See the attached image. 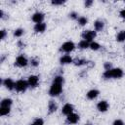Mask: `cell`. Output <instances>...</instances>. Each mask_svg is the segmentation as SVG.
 <instances>
[{"mask_svg":"<svg viewBox=\"0 0 125 125\" xmlns=\"http://www.w3.org/2000/svg\"><path fill=\"white\" fill-rule=\"evenodd\" d=\"M62 84H63V77L62 75L55 76L53 83L49 89V95L51 97H58L62 92Z\"/></svg>","mask_w":125,"mask_h":125,"instance_id":"1","label":"cell"},{"mask_svg":"<svg viewBox=\"0 0 125 125\" xmlns=\"http://www.w3.org/2000/svg\"><path fill=\"white\" fill-rule=\"evenodd\" d=\"M103 76L104 78L105 79H110V78H114V79H117V78H121L123 76V70L119 67H116V68H110L108 70H105L104 73H103Z\"/></svg>","mask_w":125,"mask_h":125,"instance_id":"2","label":"cell"},{"mask_svg":"<svg viewBox=\"0 0 125 125\" xmlns=\"http://www.w3.org/2000/svg\"><path fill=\"white\" fill-rule=\"evenodd\" d=\"M27 87H28V83H27V81H25L23 79H19L15 83V89L19 93L25 92V90L27 89Z\"/></svg>","mask_w":125,"mask_h":125,"instance_id":"3","label":"cell"},{"mask_svg":"<svg viewBox=\"0 0 125 125\" xmlns=\"http://www.w3.org/2000/svg\"><path fill=\"white\" fill-rule=\"evenodd\" d=\"M81 36H82V38L84 40H86L89 43H91V42L94 41V39L96 37V31H94V30H84L82 32Z\"/></svg>","mask_w":125,"mask_h":125,"instance_id":"4","label":"cell"},{"mask_svg":"<svg viewBox=\"0 0 125 125\" xmlns=\"http://www.w3.org/2000/svg\"><path fill=\"white\" fill-rule=\"evenodd\" d=\"M74 48H75V44L72 41H66L61 46V51L64 53H70L74 50Z\"/></svg>","mask_w":125,"mask_h":125,"instance_id":"5","label":"cell"},{"mask_svg":"<svg viewBox=\"0 0 125 125\" xmlns=\"http://www.w3.org/2000/svg\"><path fill=\"white\" fill-rule=\"evenodd\" d=\"M27 63H28V61L23 55L18 56L16 61H15V65H17L19 67H24V66L27 65Z\"/></svg>","mask_w":125,"mask_h":125,"instance_id":"6","label":"cell"},{"mask_svg":"<svg viewBox=\"0 0 125 125\" xmlns=\"http://www.w3.org/2000/svg\"><path fill=\"white\" fill-rule=\"evenodd\" d=\"M27 83H28V86L29 87L35 88L39 84V77L36 76V75H30L27 78Z\"/></svg>","mask_w":125,"mask_h":125,"instance_id":"7","label":"cell"},{"mask_svg":"<svg viewBox=\"0 0 125 125\" xmlns=\"http://www.w3.org/2000/svg\"><path fill=\"white\" fill-rule=\"evenodd\" d=\"M45 18V15L41 12H36L32 15V21L35 22V23H40V22H43V20Z\"/></svg>","mask_w":125,"mask_h":125,"instance_id":"8","label":"cell"},{"mask_svg":"<svg viewBox=\"0 0 125 125\" xmlns=\"http://www.w3.org/2000/svg\"><path fill=\"white\" fill-rule=\"evenodd\" d=\"M108 103L106 101H100L98 104H97V108L99 111L101 112H105L107 109H108Z\"/></svg>","mask_w":125,"mask_h":125,"instance_id":"9","label":"cell"},{"mask_svg":"<svg viewBox=\"0 0 125 125\" xmlns=\"http://www.w3.org/2000/svg\"><path fill=\"white\" fill-rule=\"evenodd\" d=\"M66 121L69 124H76L79 121V115L76 114V113H74V112H72V113H70V114L67 115Z\"/></svg>","mask_w":125,"mask_h":125,"instance_id":"10","label":"cell"},{"mask_svg":"<svg viewBox=\"0 0 125 125\" xmlns=\"http://www.w3.org/2000/svg\"><path fill=\"white\" fill-rule=\"evenodd\" d=\"M2 83H3V86H5V88H7L8 90L15 89V83L16 82H14V80L11 78H6L5 80L2 81Z\"/></svg>","mask_w":125,"mask_h":125,"instance_id":"11","label":"cell"},{"mask_svg":"<svg viewBox=\"0 0 125 125\" xmlns=\"http://www.w3.org/2000/svg\"><path fill=\"white\" fill-rule=\"evenodd\" d=\"M99 94H100V91L99 90H97V89H91L90 91L87 92L86 97L89 100H94V99H96L99 96Z\"/></svg>","mask_w":125,"mask_h":125,"instance_id":"12","label":"cell"},{"mask_svg":"<svg viewBox=\"0 0 125 125\" xmlns=\"http://www.w3.org/2000/svg\"><path fill=\"white\" fill-rule=\"evenodd\" d=\"M62 112L67 116L68 114H70V113L73 112V105L70 104H65L62 106Z\"/></svg>","mask_w":125,"mask_h":125,"instance_id":"13","label":"cell"},{"mask_svg":"<svg viewBox=\"0 0 125 125\" xmlns=\"http://www.w3.org/2000/svg\"><path fill=\"white\" fill-rule=\"evenodd\" d=\"M46 27H47V25L44 22L35 23V25H34V31L37 32V33H42V32H44L46 30Z\"/></svg>","mask_w":125,"mask_h":125,"instance_id":"14","label":"cell"},{"mask_svg":"<svg viewBox=\"0 0 125 125\" xmlns=\"http://www.w3.org/2000/svg\"><path fill=\"white\" fill-rule=\"evenodd\" d=\"M72 62H73L72 61V58L69 55H63L60 59V62L62 64H68V63H71Z\"/></svg>","mask_w":125,"mask_h":125,"instance_id":"15","label":"cell"},{"mask_svg":"<svg viewBox=\"0 0 125 125\" xmlns=\"http://www.w3.org/2000/svg\"><path fill=\"white\" fill-rule=\"evenodd\" d=\"M57 108H58L57 103H56L55 101H53V100L49 101V103H48V110H49V113L55 112V111L57 110Z\"/></svg>","mask_w":125,"mask_h":125,"instance_id":"16","label":"cell"},{"mask_svg":"<svg viewBox=\"0 0 125 125\" xmlns=\"http://www.w3.org/2000/svg\"><path fill=\"white\" fill-rule=\"evenodd\" d=\"M104 23L101 20H98V21H96L94 22V27H95V30L96 31H102L103 28H104Z\"/></svg>","mask_w":125,"mask_h":125,"instance_id":"17","label":"cell"},{"mask_svg":"<svg viewBox=\"0 0 125 125\" xmlns=\"http://www.w3.org/2000/svg\"><path fill=\"white\" fill-rule=\"evenodd\" d=\"M12 104H13V101L10 98H6L1 101V106H4V107H10Z\"/></svg>","mask_w":125,"mask_h":125,"instance_id":"18","label":"cell"},{"mask_svg":"<svg viewBox=\"0 0 125 125\" xmlns=\"http://www.w3.org/2000/svg\"><path fill=\"white\" fill-rule=\"evenodd\" d=\"M89 45H90V43H89L88 41L82 39V40H80L79 43H78V48H79V49H87V48H89Z\"/></svg>","mask_w":125,"mask_h":125,"instance_id":"19","label":"cell"},{"mask_svg":"<svg viewBox=\"0 0 125 125\" xmlns=\"http://www.w3.org/2000/svg\"><path fill=\"white\" fill-rule=\"evenodd\" d=\"M116 40L118 42H123L125 41V30H121L118 32V34L116 35Z\"/></svg>","mask_w":125,"mask_h":125,"instance_id":"20","label":"cell"},{"mask_svg":"<svg viewBox=\"0 0 125 125\" xmlns=\"http://www.w3.org/2000/svg\"><path fill=\"white\" fill-rule=\"evenodd\" d=\"M88 62L85 60V59H77L74 61V64L76 66H81V65H84V64H87Z\"/></svg>","mask_w":125,"mask_h":125,"instance_id":"21","label":"cell"},{"mask_svg":"<svg viewBox=\"0 0 125 125\" xmlns=\"http://www.w3.org/2000/svg\"><path fill=\"white\" fill-rule=\"evenodd\" d=\"M10 107H4V106H1L0 107V115L1 116H5V115H8L10 113Z\"/></svg>","mask_w":125,"mask_h":125,"instance_id":"22","label":"cell"},{"mask_svg":"<svg viewBox=\"0 0 125 125\" xmlns=\"http://www.w3.org/2000/svg\"><path fill=\"white\" fill-rule=\"evenodd\" d=\"M77 21H78V24H79V25L83 26V25H86V24H87L88 20H87V18H85V17H79V18L77 19Z\"/></svg>","mask_w":125,"mask_h":125,"instance_id":"23","label":"cell"},{"mask_svg":"<svg viewBox=\"0 0 125 125\" xmlns=\"http://www.w3.org/2000/svg\"><path fill=\"white\" fill-rule=\"evenodd\" d=\"M89 48H90V49H92V50H94V51H97V50H99V49L101 48V46H100V44H99V43H97V42L93 41V42H91V43H90Z\"/></svg>","mask_w":125,"mask_h":125,"instance_id":"24","label":"cell"},{"mask_svg":"<svg viewBox=\"0 0 125 125\" xmlns=\"http://www.w3.org/2000/svg\"><path fill=\"white\" fill-rule=\"evenodd\" d=\"M24 30L22 28H17L15 31H14V36L15 37H21L22 34H23Z\"/></svg>","mask_w":125,"mask_h":125,"instance_id":"25","label":"cell"},{"mask_svg":"<svg viewBox=\"0 0 125 125\" xmlns=\"http://www.w3.org/2000/svg\"><path fill=\"white\" fill-rule=\"evenodd\" d=\"M30 125H44V120L42 118H36Z\"/></svg>","mask_w":125,"mask_h":125,"instance_id":"26","label":"cell"},{"mask_svg":"<svg viewBox=\"0 0 125 125\" xmlns=\"http://www.w3.org/2000/svg\"><path fill=\"white\" fill-rule=\"evenodd\" d=\"M30 64H31V66L36 67V66L39 65V61H38L36 58H33V59H31V61H30Z\"/></svg>","mask_w":125,"mask_h":125,"instance_id":"27","label":"cell"},{"mask_svg":"<svg viewBox=\"0 0 125 125\" xmlns=\"http://www.w3.org/2000/svg\"><path fill=\"white\" fill-rule=\"evenodd\" d=\"M52 5H55V6H59V5H62L64 3L63 0H53L52 2Z\"/></svg>","mask_w":125,"mask_h":125,"instance_id":"28","label":"cell"},{"mask_svg":"<svg viewBox=\"0 0 125 125\" xmlns=\"http://www.w3.org/2000/svg\"><path fill=\"white\" fill-rule=\"evenodd\" d=\"M112 125H124V122L121 119H116V120L113 121Z\"/></svg>","mask_w":125,"mask_h":125,"instance_id":"29","label":"cell"},{"mask_svg":"<svg viewBox=\"0 0 125 125\" xmlns=\"http://www.w3.org/2000/svg\"><path fill=\"white\" fill-rule=\"evenodd\" d=\"M104 69H105V70H108V69L112 68V67H111V63H110V62H106L104 64Z\"/></svg>","mask_w":125,"mask_h":125,"instance_id":"30","label":"cell"},{"mask_svg":"<svg viewBox=\"0 0 125 125\" xmlns=\"http://www.w3.org/2000/svg\"><path fill=\"white\" fill-rule=\"evenodd\" d=\"M69 18H71V19H78V15L75 12H71L69 14Z\"/></svg>","mask_w":125,"mask_h":125,"instance_id":"31","label":"cell"},{"mask_svg":"<svg viewBox=\"0 0 125 125\" xmlns=\"http://www.w3.org/2000/svg\"><path fill=\"white\" fill-rule=\"evenodd\" d=\"M92 4H93V1H92V0H86V1H85V7H86V8H89Z\"/></svg>","mask_w":125,"mask_h":125,"instance_id":"32","label":"cell"},{"mask_svg":"<svg viewBox=\"0 0 125 125\" xmlns=\"http://www.w3.org/2000/svg\"><path fill=\"white\" fill-rule=\"evenodd\" d=\"M119 16H120L122 19L125 20V9H122V10L119 12Z\"/></svg>","mask_w":125,"mask_h":125,"instance_id":"33","label":"cell"},{"mask_svg":"<svg viewBox=\"0 0 125 125\" xmlns=\"http://www.w3.org/2000/svg\"><path fill=\"white\" fill-rule=\"evenodd\" d=\"M0 33H1V37H0V38H1L2 40L5 39V37H6V31H5L4 29H2V30L0 31Z\"/></svg>","mask_w":125,"mask_h":125,"instance_id":"34","label":"cell"},{"mask_svg":"<svg viewBox=\"0 0 125 125\" xmlns=\"http://www.w3.org/2000/svg\"><path fill=\"white\" fill-rule=\"evenodd\" d=\"M18 46H19L20 48H23V47H24V43H23L21 40H20V41L18 42Z\"/></svg>","mask_w":125,"mask_h":125,"instance_id":"35","label":"cell"},{"mask_svg":"<svg viewBox=\"0 0 125 125\" xmlns=\"http://www.w3.org/2000/svg\"><path fill=\"white\" fill-rule=\"evenodd\" d=\"M85 125H92V124H91V123H86Z\"/></svg>","mask_w":125,"mask_h":125,"instance_id":"36","label":"cell"}]
</instances>
